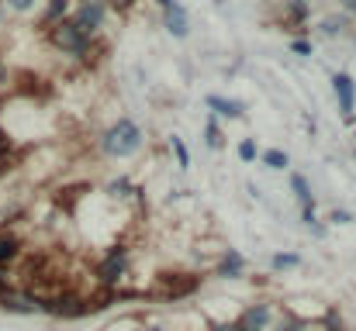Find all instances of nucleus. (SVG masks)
Segmentation results:
<instances>
[{
    "mask_svg": "<svg viewBox=\"0 0 356 331\" xmlns=\"http://www.w3.org/2000/svg\"><path fill=\"white\" fill-rule=\"evenodd\" d=\"M97 148H101V155H108V159H128V155H135V152L142 148V128H138L131 117H118L115 124L104 128Z\"/></svg>",
    "mask_w": 356,
    "mask_h": 331,
    "instance_id": "f257e3e1",
    "label": "nucleus"
},
{
    "mask_svg": "<svg viewBox=\"0 0 356 331\" xmlns=\"http://www.w3.org/2000/svg\"><path fill=\"white\" fill-rule=\"evenodd\" d=\"M128 269H131V252L124 248V245H111L104 255H101V262H97V283L101 287H108V290H115L121 280L128 276Z\"/></svg>",
    "mask_w": 356,
    "mask_h": 331,
    "instance_id": "f03ea898",
    "label": "nucleus"
},
{
    "mask_svg": "<svg viewBox=\"0 0 356 331\" xmlns=\"http://www.w3.org/2000/svg\"><path fill=\"white\" fill-rule=\"evenodd\" d=\"M49 42H52L59 52H66V56H87V52H90V35H87L83 28H76V24H73V17H70V21L52 24Z\"/></svg>",
    "mask_w": 356,
    "mask_h": 331,
    "instance_id": "7ed1b4c3",
    "label": "nucleus"
},
{
    "mask_svg": "<svg viewBox=\"0 0 356 331\" xmlns=\"http://www.w3.org/2000/svg\"><path fill=\"white\" fill-rule=\"evenodd\" d=\"M201 283H204V280L194 276V273H166V276L156 280V294H159L163 300H184V297L197 294Z\"/></svg>",
    "mask_w": 356,
    "mask_h": 331,
    "instance_id": "20e7f679",
    "label": "nucleus"
},
{
    "mask_svg": "<svg viewBox=\"0 0 356 331\" xmlns=\"http://www.w3.org/2000/svg\"><path fill=\"white\" fill-rule=\"evenodd\" d=\"M236 321L242 325V331H270V325L277 321V311H273L270 300H256V304L242 307Z\"/></svg>",
    "mask_w": 356,
    "mask_h": 331,
    "instance_id": "39448f33",
    "label": "nucleus"
},
{
    "mask_svg": "<svg viewBox=\"0 0 356 331\" xmlns=\"http://www.w3.org/2000/svg\"><path fill=\"white\" fill-rule=\"evenodd\" d=\"M159 7H163V28L173 35V38H187V31H191V17H187V10L177 3V0H156Z\"/></svg>",
    "mask_w": 356,
    "mask_h": 331,
    "instance_id": "423d86ee",
    "label": "nucleus"
},
{
    "mask_svg": "<svg viewBox=\"0 0 356 331\" xmlns=\"http://www.w3.org/2000/svg\"><path fill=\"white\" fill-rule=\"evenodd\" d=\"M73 24L83 28L87 35H94L101 24H104V0H83L73 14Z\"/></svg>",
    "mask_w": 356,
    "mask_h": 331,
    "instance_id": "0eeeda50",
    "label": "nucleus"
},
{
    "mask_svg": "<svg viewBox=\"0 0 356 331\" xmlns=\"http://www.w3.org/2000/svg\"><path fill=\"white\" fill-rule=\"evenodd\" d=\"M245 276V259L236 248H222V259L215 262V280H242Z\"/></svg>",
    "mask_w": 356,
    "mask_h": 331,
    "instance_id": "6e6552de",
    "label": "nucleus"
},
{
    "mask_svg": "<svg viewBox=\"0 0 356 331\" xmlns=\"http://www.w3.org/2000/svg\"><path fill=\"white\" fill-rule=\"evenodd\" d=\"M332 90L339 97V110L346 121H353V108H356V87H353V76L350 73H336L332 76Z\"/></svg>",
    "mask_w": 356,
    "mask_h": 331,
    "instance_id": "1a4fd4ad",
    "label": "nucleus"
},
{
    "mask_svg": "<svg viewBox=\"0 0 356 331\" xmlns=\"http://www.w3.org/2000/svg\"><path fill=\"white\" fill-rule=\"evenodd\" d=\"M21 255H24V241L17 235H10V231H0V266L10 269Z\"/></svg>",
    "mask_w": 356,
    "mask_h": 331,
    "instance_id": "9d476101",
    "label": "nucleus"
},
{
    "mask_svg": "<svg viewBox=\"0 0 356 331\" xmlns=\"http://www.w3.org/2000/svg\"><path fill=\"white\" fill-rule=\"evenodd\" d=\"M208 108H211L215 117H242V114H245V108H242L238 101L222 97V94H208Z\"/></svg>",
    "mask_w": 356,
    "mask_h": 331,
    "instance_id": "9b49d317",
    "label": "nucleus"
},
{
    "mask_svg": "<svg viewBox=\"0 0 356 331\" xmlns=\"http://www.w3.org/2000/svg\"><path fill=\"white\" fill-rule=\"evenodd\" d=\"M291 190H294L298 204H315V194H312V183L305 173H291Z\"/></svg>",
    "mask_w": 356,
    "mask_h": 331,
    "instance_id": "f8f14e48",
    "label": "nucleus"
},
{
    "mask_svg": "<svg viewBox=\"0 0 356 331\" xmlns=\"http://www.w3.org/2000/svg\"><path fill=\"white\" fill-rule=\"evenodd\" d=\"M301 266V255L298 252H273L270 255V269L273 273H287V269H298Z\"/></svg>",
    "mask_w": 356,
    "mask_h": 331,
    "instance_id": "ddd939ff",
    "label": "nucleus"
},
{
    "mask_svg": "<svg viewBox=\"0 0 356 331\" xmlns=\"http://www.w3.org/2000/svg\"><path fill=\"white\" fill-rule=\"evenodd\" d=\"M66 10H70V0H52L45 7V14H42V28H52V24L66 21Z\"/></svg>",
    "mask_w": 356,
    "mask_h": 331,
    "instance_id": "4468645a",
    "label": "nucleus"
},
{
    "mask_svg": "<svg viewBox=\"0 0 356 331\" xmlns=\"http://www.w3.org/2000/svg\"><path fill=\"white\" fill-rule=\"evenodd\" d=\"M131 194H135V187H131L128 176H118V180H111V183L104 187V197H111V201H124V197H131Z\"/></svg>",
    "mask_w": 356,
    "mask_h": 331,
    "instance_id": "2eb2a0df",
    "label": "nucleus"
},
{
    "mask_svg": "<svg viewBox=\"0 0 356 331\" xmlns=\"http://www.w3.org/2000/svg\"><path fill=\"white\" fill-rule=\"evenodd\" d=\"M204 145H208V148H222V145H225V135H222V124H218L215 114H211L208 124H204Z\"/></svg>",
    "mask_w": 356,
    "mask_h": 331,
    "instance_id": "dca6fc26",
    "label": "nucleus"
},
{
    "mask_svg": "<svg viewBox=\"0 0 356 331\" xmlns=\"http://www.w3.org/2000/svg\"><path fill=\"white\" fill-rule=\"evenodd\" d=\"M346 24H350V21H346L343 14H336V17H322V21H318V31H322L325 38H336V35L346 31Z\"/></svg>",
    "mask_w": 356,
    "mask_h": 331,
    "instance_id": "f3484780",
    "label": "nucleus"
},
{
    "mask_svg": "<svg viewBox=\"0 0 356 331\" xmlns=\"http://www.w3.org/2000/svg\"><path fill=\"white\" fill-rule=\"evenodd\" d=\"M270 331H308V321H301L298 314H284L270 325Z\"/></svg>",
    "mask_w": 356,
    "mask_h": 331,
    "instance_id": "a211bd4d",
    "label": "nucleus"
},
{
    "mask_svg": "<svg viewBox=\"0 0 356 331\" xmlns=\"http://www.w3.org/2000/svg\"><path fill=\"white\" fill-rule=\"evenodd\" d=\"M170 148H173V155H177V166H180V169H187V166H191V148L184 145V138H180V135H170Z\"/></svg>",
    "mask_w": 356,
    "mask_h": 331,
    "instance_id": "6ab92c4d",
    "label": "nucleus"
},
{
    "mask_svg": "<svg viewBox=\"0 0 356 331\" xmlns=\"http://www.w3.org/2000/svg\"><path fill=\"white\" fill-rule=\"evenodd\" d=\"M263 162H266L270 169H287V166H291V155H287L284 148H266V152H263Z\"/></svg>",
    "mask_w": 356,
    "mask_h": 331,
    "instance_id": "aec40b11",
    "label": "nucleus"
},
{
    "mask_svg": "<svg viewBox=\"0 0 356 331\" xmlns=\"http://www.w3.org/2000/svg\"><path fill=\"white\" fill-rule=\"evenodd\" d=\"M238 159H242V162H256V159H259V148H256L252 138H242V145H238Z\"/></svg>",
    "mask_w": 356,
    "mask_h": 331,
    "instance_id": "412c9836",
    "label": "nucleus"
},
{
    "mask_svg": "<svg viewBox=\"0 0 356 331\" xmlns=\"http://www.w3.org/2000/svg\"><path fill=\"white\" fill-rule=\"evenodd\" d=\"M322 328H325V331H346V328H343L339 311H332V307H329V311H325V318H322Z\"/></svg>",
    "mask_w": 356,
    "mask_h": 331,
    "instance_id": "4be33fe9",
    "label": "nucleus"
},
{
    "mask_svg": "<svg viewBox=\"0 0 356 331\" xmlns=\"http://www.w3.org/2000/svg\"><path fill=\"white\" fill-rule=\"evenodd\" d=\"M287 14H291L294 21H305V17H308V0H291V3H287Z\"/></svg>",
    "mask_w": 356,
    "mask_h": 331,
    "instance_id": "5701e85b",
    "label": "nucleus"
},
{
    "mask_svg": "<svg viewBox=\"0 0 356 331\" xmlns=\"http://www.w3.org/2000/svg\"><path fill=\"white\" fill-rule=\"evenodd\" d=\"M329 221H332V224H339V228H346V224H353V214H350V211H343V207H336V211H329Z\"/></svg>",
    "mask_w": 356,
    "mask_h": 331,
    "instance_id": "b1692460",
    "label": "nucleus"
},
{
    "mask_svg": "<svg viewBox=\"0 0 356 331\" xmlns=\"http://www.w3.org/2000/svg\"><path fill=\"white\" fill-rule=\"evenodd\" d=\"M35 3H38V0H3V7H10V10H21V14H24V10H31Z\"/></svg>",
    "mask_w": 356,
    "mask_h": 331,
    "instance_id": "393cba45",
    "label": "nucleus"
},
{
    "mask_svg": "<svg viewBox=\"0 0 356 331\" xmlns=\"http://www.w3.org/2000/svg\"><path fill=\"white\" fill-rule=\"evenodd\" d=\"M291 49H294V56H312V42H305V38H294Z\"/></svg>",
    "mask_w": 356,
    "mask_h": 331,
    "instance_id": "a878e982",
    "label": "nucleus"
},
{
    "mask_svg": "<svg viewBox=\"0 0 356 331\" xmlns=\"http://www.w3.org/2000/svg\"><path fill=\"white\" fill-rule=\"evenodd\" d=\"M211 331H242V325H238V321H215Z\"/></svg>",
    "mask_w": 356,
    "mask_h": 331,
    "instance_id": "bb28decb",
    "label": "nucleus"
},
{
    "mask_svg": "<svg viewBox=\"0 0 356 331\" xmlns=\"http://www.w3.org/2000/svg\"><path fill=\"white\" fill-rule=\"evenodd\" d=\"M343 7H346V14H353L356 17V0H343Z\"/></svg>",
    "mask_w": 356,
    "mask_h": 331,
    "instance_id": "cd10ccee",
    "label": "nucleus"
},
{
    "mask_svg": "<svg viewBox=\"0 0 356 331\" xmlns=\"http://www.w3.org/2000/svg\"><path fill=\"white\" fill-rule=\"evenodd\" d=\"M131 331H166L163 325H145V328H131Z\"/></svg>",
    "mask_w": 356,
    "mask_h": 331,
    "instance_id": "c85d7f7f",
    "label": "nucleus"
},
{
    "mask_svg": "<svg viewBox=\"0 0 356 331\" xmlns=\"http://www.w3.org/2000/svg\"><path fill=\"white\" fill-rule=\"evenodd\" d=\"M3 83H7V66L0 62V87H3Z\"/></svg>",
    "mask_w": 356,
    "mask_h": 331,
    "instance_id": "c756f323",
    "label": "nucleus"
},
{
    "mask_svg": "<svg viewBox=\"0 0 356 331\" xmlns=\"http://www.w3.org/2000/svg\"><path fill=\"white\" fill-rule=\"evenodd\" d=\"M0 24H3V0H0Z\"/></svg>",
    "mask_w": 356,
    "mask_h": 331,
    "instance_id": "7c9ffc66",
    "label": "nucleus"
},
{
    "mask_svg": "<svg viewBox=\"0 0 356 331\" xmlns=\"http://www.w3.org/2000/svg\"><path fill=\"white\" fill-rule=\"evenodd\" d=\"M353 155H356V148H353Z\"/></svg>",
    "mask_w": 356,
    "mask_h": 331,
    "instance_id": "2f4dec72",
    "label": "nucleus"
}]
</instances>
